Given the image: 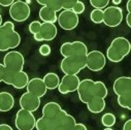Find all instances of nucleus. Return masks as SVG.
Returning <instances> with one entry per match:
<instances>
[{"instance_id": "1a4fd4ad", "label": "nucleus", "mask_w": 131, "mask_h": 130, "mask_svg": "<svg viewBox=\"0 0 131 130\" xmlns=\"http://www.w3.org/2000/svg\"><path fill=\"white\" fill-rule=\"evenodd\" d=\"M123 10L119 6H107L103 9V24L107 27H118L123 21Z\"/></svg>"}, {"instance_id": "79ce46f5", "label": "nucleus", "mask_w": 131, "mask_h": 130, "mask_svg": "<svg viewBox=\"0 0 131 130\" xmlns=\"http://www.w3.org/2000/svg\"><path fill=\"white\" fill-rule=\"evenodd\" d=\"M122 1H121V0H113V3L115 4V6L116 5H118V4H120Z\"/></svg>"}, {"instance_id": "0eeeda50", "label": "nucleus", "mask_w": 131, "mask_h": 130, "mask_svg": "<svg viewBox=\"0 0 131 130\" xmlns=\"http://www.w3.org/2000/svg\"><path fill=\"white\" fill-rule=\"evenodd\" d=\"M30 14H31L30 6L25 1H22V0H17L9 7V17L18 23H22L28 20Z\"/></svg>"}, {"instance_id": "39448f33", "label": "nucleus", "mask_w": 131, "mask_h": 130, "mask_svg": "<svg viewBox=\"0 0 131 130\" xmlns=\"http://www.w3.org/2000/svg\"><path fill=\"white\" fill-rule=\"evenodd\" d=\"M77 121L71 115L67 114L66 111L61 110L48 130H71Z\"/></svg>"}, {"instance_id": "f03ea898", "label": "nucleus", "mask_w": 131, "mask_h": 130, "mask_svg": "<svg viewBox=\"0 0 131 130\" xmlns=\"http://www.w3.org/2000/svg\"><path fill=\"white\" fill-rule=\"evenodd\" d=\"M130 50H131L130 41L123 36H119L113 39V41L111 42L110 47L106 50L105 58L113 63H119L126 56L129 55Z\"/></svg>"}, {"instance_id": "7c9ffc66", "label": "nucleus", "mask_w": 131, "mask_h": 130, "mask_svg": "<svg viewBox=\"0 0 131 130\" xmlns=\"http://www.w3.org/2000/svg\"><path fill=\"white\" fill-rule=\"evenodd\" d=\"M40 27H41V22L39 21H33V22H31L30 25H29V31H30V33L31 34H37L39 30H40Z\"/></svg>"}, {"instance_id": "f3484780", "label": "nucleus", "mask_w": 131, "mask_h": 130, "mask_svg": "<svg viewBox=\"0 0 131 130\" xmlns=\"http://www.w3.org/2000/svg\"><path fill=\"white\" fill-rule=\"evenodd\" d=\"M113 90L117 96L131 95V78L130 77H120L113 85Z\"/></svg>"}, {"instance_id": "f8f14e48", "label": "nucleus", "mask_w": 131, "mask_h": 130, "mask_svg": "<svg viewBox=\"0 0 131 130\" xmlns=\"http://www.w3.org/2000/svg\"><path fill=\"white\" fill-rule=\"evenodd\" d=\"M29 82V77L25 71H19V72H5V77L3 80V83L6 85H10L16 89H24L26 88L27 84Z\"/></svg>"}, {"instance_id": "ddd939ff", "label": "nucleus", "mask_w": 131, "mask_h": 130, "mask_svg": "<svg viewBox=\"0 0 131 130\" xmlns=\"http://www.w3.org/2000/svg\"><path fill=\"white\" fill-rule=\"evenodd\" d=\"M80 82H81V80L78 75L64 74V77L60 80V84L57 89L61 94L72 93L78 90Z\"/></svg>"}, {"instance_id": "a19ab883", "label": "nucleus", "mask_w": 131, "mask_h": 130, "mask_svg": "<svg viewBox=\"0 0 131 130\" xmlns=\"http://www.w3.org/2000/svg\"><path fill=\"white\" fill-rule=\"evenodd\" d=\"M126 9H127L128 13H131V1H130V0H129V1L127 2V4H126Z\"/></svg>"}, {"instance_id": "f257e3e1", "label": "nucleus", "mask_w": 131, "mask_h": 130, "mask_svg": "<svg viewBox=\"0 0 131 130\" xmlns=\"http://www.w3.org/2000/svg\"><path fill=\"white\" fill-rule=\"evenodd\" d=\"M21 44V35L15 30L13 22H5L0 26V52L14 50Z\"/></svg>"}, {"instance_id": "aec40b11", "label": "nucleus", "mask_w": 131, "mask_h": 130, "mask_svg": "<svg viewBox=\"0 0 131 130\" xmlns=\"http://www.w3.org/2000/svg\"><path fill=\"white\" fill-rule=\"evenodd\" d=\"M15 105V98L9 92H0V112H9Z\"/></svg>"}, {"instance_id": "5701e85b", "label": "nucleus", "mask_w": 131, "mask_h": 130, "mask_svg": "<svg viewBox=\"0 0 131 130\" xmlns=\"http://www.w3.org/2000/svg\"><path fill=\"white\" fill-rule=\"evenodd\" d=\"M46 87L48 90H55L58 88L59 84H60V79H59V75L55 72H49L47 73L43 79H42Z\"/></svg>"}, {"instance_id": "7ed1b4c3", "label": "nucleus", "mask_w": 131, "mask_h": 130, "mask_svg": "<svg viewBox=\"0 0 131 130\" xmlns=\"http://www.w3.org/2000/svg\"><path fill=\"white\" fill-rule=\"evenodd\" d=\"M86 56L75 55L63 58L60 63L61 71L64 74L78 75V73L86 67Z\"/></svg>"}, {"instance_id": "b1692460", "label": "nucleus", "mask_w": 131, "mask_h": 130, "mask_svg": "<svg viewBox=\"0 0 131 130\" xmlns=\"http://www.w3.org/2000/svg\"><path fill=\"white\" fill-rule=\"evenodd\" d=\"M107 88L105 84L101 81L94 82V97H100V98L105 99L107 96Z\"/></svg>"}, {"instance_id": "c85d7f7f", "label": "nucleus", "mask_w": 131, "mask_h": 130, "mask_svg": "<svg viewBox=\"0 0 131 130\" xmlns=\"http://www.w3.org/2000/svg\"><path fill=\"white\" fill-rule=\"evenodd\" d=\"M51 125H52V123H51L49 120H47L46 118L41 117V118H39L38 120H36L35 129H36V130H48Z\"/></svg>"}, {"instance_id": "ea45409f", "label": "nucleus", "mask_w": 131, "mask_h": 130, "mask_svg": "<svg viewBox=\"0 0 131 130\" xmlns=\"http://www.w3.org/2000/svg\"><path fill=\"white\" fill-rule=\"evenodd\" d=\"M126 24L128 27H131V13H128L126 16Z\"/></svg>"}, {"instance_id": "2f4dec72", "label": "nucleus", "mask_w": 131, "mask_h": 130, "mask_svg": "<svg viewBox=\"0 0 131 130\" xmlns=\"http://www.w3.org/2000/svg\"><path fill=\"white\" fill-rule=\"evenodd\" d=\"M85 9H86V6H85L84 2L77 0V2H75L74 6H73V8H72V12H73L75 15H78V16H79V15L83 14V13L85 12Z\"/></svg>"}, {"instance_id": "393cba45", "label": "nucleus", "mask_w": 131, "mask_h": 130, "mask_svg": "<svg viewBox=\"0 0 131 130\" xmlns=\"http://www.w3.org/2000/svg\"><path fill=\"white\" fill-rule=\"evenodd\" d=\"M62 2L63 0H46V1H41V0H37V3L42 5V6H48L52 8L54 12L58 13L59 10L62 9Z\"/></svg>"}, {"instance_id": "9b49d317", "label": "nucleus", "mask_w": 131, "mask_h": 130, "mask_svg": "<svg viewBox=\"0 0 131 130\" xmlns=\"http://www.w3.org/2000/svg\"><path fill=\"white\" fill-rule=\"evenodd\" d=\"M61 55L65 57L75 56V55H84L88 54V47L83 41H72V42H64L60 48Z\"/></svg>"}, {"instance_id": "dca6fc26", "label": "nucleus", "mask_w": 131, "mask_h": 130, "mask_svg": "<svg viewBox=\"0 0 131 130\" xmlns=\"http://www.w3.org/2000/svg\"><path fill=\"white\" fill-rule=\"evenodd\" d=\"M58 33V30L55 24L51 23H41L40 30L37 34L33 35L36 41H51L53 40Z\"/></svg>"}, {"instance_id": "c9c22d12", "label": "nucleus", "mask_w": 131, "mask_h": 130, "mask_svg": "<svg viewBox=\"0 0 131 130\" xmlns=\"http://www.w3.org/2000/svg\"><path fill=\"white\" fill-rule=\"evenodd\" d=\"M5 72H6V69L4 67V65L2 63H0V83L3 82L4 77H5Z\"/></svg>"}, {"instance_id": "f704fd0d", "label": "nucleus", "mask_w": 131, "mask_h": 130, "mask_svg": "<svg viewBox=\"0 0 131 130\" xmlns=\"http://www.w3.org/2000/svg\"><path fill=\"white\" fill-rule=\"evenodd\" d=\"M14 2L15 0H0V5L4 7H10Z\"/></svg>"}, {"instance_id": "473e14b6", "label": "nucleus", "mask_w": 131, "mask_h": 130, "mask_svg": "<svg viewBox=\"0 0 131 130\" xmlns=\"http://www.w3.org/2000/svg\"><path fill=\"white\" fill-rule=\"evenodd\" d=\"M77 0H63L62 2V9L63 10H72Z\"/></svg>"}, {"instance_id": "c756f323", "label": "nucleus", "mask_w": 131, "mask_h": 130, "mask_svg": "<svg viewBox=\"0 0 131 130\" xmlns=\"http://www.w3.org/2000/svg\"><path fill=\"white\" fill-rule=\"evenodd\" d=\"M108 0H90V4L94 7V9H101L103 10L108 6Z\"/></svg>"}, {"instance_id": "a18cd8bd", "label": "nucleus", "mask_w": 131, "mask_h": 130, "mask_svg": "<svg viewBox=\"0 0 131 130\" xmlns=\"http://www.w3.org/2000/svg\"><path fill=\"white\" fill-rule=\"evenodd\" d=\"M71 130H72V129H71Z\"/></svg>"}, {"instance_id": "4468645a", "label": "nucleus", "mask_w": 131, "mask_h": 130, "mask_svg": "<svg viewBox=\"0 0 131 130\" xmlns=\"http://www.w3.org/2000/svg\"><path fill=\"white\" fill-rule=\"evenodd\" d=\"M79 98L83 103H88L92 98H94V81L90 79H85L80 82L78 87Z\"/></svg>"}, {"instance_id": "c03bdc74", "label": "nucleus", "mask_w": 131, "mask_h": 130, "mask_svg": "<svg viewBox=\"0 0 131 130\" xmlns=\"http://www.w3.org/2000/svg\"><path fill=\"white\" fill-rule=\"evenodd\" d=\"M103 130H114V129H112L111 127H105V128H104Z\"/></svg>"}, {"instance_id": "4be33fe9", "label": "nucleus", "mask_w": 131, "mask_h": 130, "mask_svg": "<svg viewBox=\"0 0 131 130\" xmlns=\"http://www.w3.org/2000/svg\"><path fill=\"white\" fill-rule=\"evenodd\" d=\"M105 100L100 97H94L92 98L88 103H87V107L89 110V112H91L92 114H99L101 112H103V110L105 109Z\"/></svg>"}, {"instance_id": "20e7f679", "label": "nucleus", "mask_w": 131, "mask_h": 130, "mask_svg": "<svg viewBox=\"0 0 131 130\" xmlns=\"http://www.w3.org/2000/svg\"><path fill=\"white\" fill-rule=\"evenodd\" d=\"M2 64L4 65L7 72L15 73V72L23 71L25 65V58L18 51H10L4 56Z\"/></svg>"}, {"instance_id": "72a5a7b5", "label": "nucleus", "mask_w": 131, "mask_h": 130, "mask_svg": "<svg viewBox=\"0 0 131 130\" xmlns=\"http://www.w3.org/2000/svg\"><path fill=\"white\" fill-rule=\"evenodd\" d=\"M52 50H51V47L49 45H42L39 47V54L43 57H47L51 54Z\"/></svg>"}, {"instance_id": "37998d69", "label": "nucleus", "mask_w": 131, "mask_h": 130, "mask_svg": "<svg viewBox=\"0 0 131 130\" xmlns=\"http://www.w3.org/2000/svg\"><path fill=\"white\" fill-rule=\"evenodd\" d=\"M3 23H2V16H1V13H0V26H1Z\"/></svg>"}, {"instance_id": "a878e982", "label": "nucleus", "mask_w": 131, "mask_h": 130, "mask_svg": "<svg viewBox=\"0 0 131 130\" xmlns=\"http://www.w3.org/2000/svg\"><path fill=\"white\" fill-rule=\"evenodd\" d=\"M116 121H117V118L112 113H106L101 117V123L104 127H111L112 128L116 124Z\"/></svg>"}, {"instance_id": "cd10ccee", "label": "nucleus", "mask_w": 131, "mask_h": 130, "mask_svg": "<svg viewBox=\"0 0 131 130\" xmlns=\"http://www.w3.org/2000/svg\"><path fill=\"white\" fill-rule=\"evenodd\" d=\"M90 19L94 24L103 23V10L101 9H93L90 14Z\"/></svg>"}, {"instance_id": "4c0bfd02", "label": "nucleus", "mask_w": 131, "mask_h": 130, "mask_svg": "<svg viewBox=\"0 0 131 130\" xmlns=\"http://www.w3.org/2000/svg\"><path fill=\"white\" fill-rule=\"evenodd\" d=\"M123 130H131V120H127L123 126Z\"/></svg>"}, {"instance_id": "bb28decb", "label": "nucleus", "mask_w": 131, "mask_h": 130, "mask_svg": "<svg viewBox=\"0 0 131 130\" xmlns=\"http://www.w3.org/2000/svg\"><path fill=\"white\" fill-rule=\"evenodd\" d=\"M117 101L121 107L126 109V110H131V95L118 96Z\"/></svg>"}, {"instance_id": "6ab92c4d", "label": "nucleus", "mask_w": 131, "mask_h": 130, "mask_svg": "<svg viewBox=\"0 0 131 130\" xmlns=\"http://www.w3.org/2000/svg\"><path fill=\"white\" fill-rule=\"evenodd\" d=\"M61 110H62V107L60 106L59 103L54 102V101L48 102L42 107V117L46 118L47 120H49L51 123H53L54 119L61 112Z\"/></svg>"}, {"instance_id": "a211bd4d", "label": "nucleus", "mask_w": 131, "mask_h": 130, "mask_svg": "<svg viewBox=\"0 0 131 130\" xmlns=\"http://www.w3.org/2000/svg\"><path fill=\"white\" fill-rule=\"evenodd\" d=\"M26 89H27V92L39 97V98L45 96L48 91L42 79H40V78H33V79L29 80V82L26 86Z\"/></svg>"}, {"instance_id": "2eb2a0df", "label": "nucleus", "mask_w": 131, "mask_h": 130, "mask_svg": "<svg viewBox=\"0 0 131 130\" xmlns=\"http://www.w3.org/2000/svg\"><path fill=\"white\" fill-rule=\"evenodd\" d=\"M20 106L21 109L28 111L30 113H34L37 111L40 106V98L33 94H31L29 92H25L20 98Z\"/></svg>"}, {"instance_id": "58836bf2", "label": "nucleus", "mask_w": 131, "mask_h": 130, "mask_svg": "<svg viewBox=\"0 0 131 130\" xmlns=\"http://www.w3.org/2000/svg\"><path fill=\"white\" fill-rule=\"evenodd\" d=\"M0 130H14L8 124H0Z\"/></svg>"}, {"instance_id": "423d86ee", "label": "nucleus", "mask_w": 131, "mask_h": 130, "mask_svg": "<svg viewBox=\"0 0 131 130\" xmlns=\"http://www.w3.org/2000/svg\"><path fill=\"white\" fill-rule=\"evenodd\" d=\"M35 123L36 119L33 113H30L23 109L17 112L15 125L18 130H33L35 128Z\"/></svg>"}, {"instance_id": "412c9836", "label": "nucleus", "mask_w": 131, "mask_h": 130, "mask_svg": "<svg viewBox=\"0 0 131 130\" xmlns=\"http://www.w3.org/2000/svg\"><path fill=\"white\" fill-rule=\"evenodd\" d=\"M38 16L39 19L42 21V23H51V24H55L57 22V17H58L57 13L48 6H41Z\"/></svg>"}, {"instance_id": "9d476101", "label": "nucleus", "mask_w": 131, "mask_h": 130, "mask_svg": "<svg viewBox=\"0 0 131 130\" xmlns=\"http://www.w3.org/2000/svg\"><path fill=\"white\" fill-rule=\"evenodd\" d=\"M57 22L63 30L70 31L78 27L80 19L72 10H62L57 17Z\"/></svg>"}, {"instance_id": "6e6552de", "label": "nucleus", "mask_w": 131, "mask_h": 130, "mask_svg": "<svg viewBox=\"0 0 131 130\" xmlns=\"http://www.w3.org/2000/svg\"><path fill=\"white\" fill-rule=\"evenodd\" d=\"M106 64V58L100 51L88 52L86 56V67L91 71H100L104 68Z\"/></svg>"}, {"instance_id": "e433bc0d", "label": "nucleus", "mask_w": 131, "mask_h": 130, "mask_svg": "<svg viewBox=\"0 0 131 130\" xmlns=\"http://www.w3.org/2000/svg\"><path fill=\"white\" fill-rule=\"evenodd\" d=\"M72 130H88V129H87L86 125H84V124H82V123H77V124L73 126Z\"/></svg>"}]
</instances>
